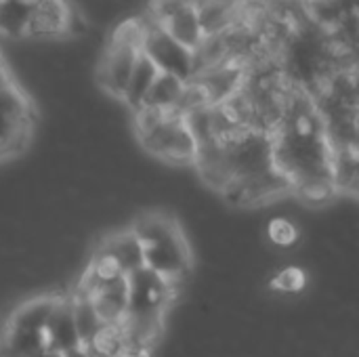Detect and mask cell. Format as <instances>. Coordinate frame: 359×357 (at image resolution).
Segmentation results:
<instances>
[{"label": "cell", "instance_id": "1", "mask_svg": "<svg viewBox=\"0 0 359 357\" xmlns=\"http://www.w3.org/2000/svg\"><path fill=\"white\" fill-rule=\"evenodd\" d=\"M271 141L273 166L290 181L294 194L307 200H324L334 194L332 149L316 101L307 90L288 86Z\"/></svg>", "mask_w": 359, "mask_h": 357}, {"label": "cell", "instance_id": "2", "mask_svg": "<svg viewBox=\"0 0 359 357\" xmlns=\"http://www.w3.org/2000/svg\"><path fill=\"white\" fill-rule=\"evenodd\" d=\"M130 231L143 250V267L158 274L170 284L187 276L191 267V250L179 223L162 213H149L135 221Z\"/></svg>", "mask_w": 359, "mask_h": 357}, {"label": "cell", "instance_id": "3", "mask_svg": "<svg viewBox=\"0 0 359 357\" xmlns=\"http://www.w3.org/2000/svg\"><path fill=\"white\" fill-rule=\"evenodd\" d=\"M133 114L139 141L149 154L170 164H194L198 145L183 116L151 107H141Z\"/></svg>", "mask_w": 359, "mask_h": 357}, {"label": "cell", "instance_id": "4", "mask_svg": "<svg viewBox=\"0 0 359 357\" xmlns=\"http://www.w3.org/2000/svg\"><path fill=\"white\" fill-rule=\"evenodd\" d=\"M223 158L229 173V183L273 168L271 133L242 128L231 139L223 141Z\"/></svg>", "mask_w": 359, "mask_h": 357}, {"label": "cell", "instance_id": "5", "mask_svg": "<svg viewBox=\"0 0 359 357\" xmlns=\"http://www.w3.org/2000/svg\"><path fill=\"white\" fill-rule=\"evenodd\" d=\"M145 23V36L141 44V53L154 61V65L162 74H170L183 82H189L196 74L194 53L177 44L160 25H156L145 13L141 15Z\"/></svg>", "mask_w": 359, "mask_h": 357}, {"label": "cell", "instance_id": "6", "mask_svg": "<svg viewBox=\"0 0 359 357\" xmlns=\"http://www.w3.org/2000/svg\"><path fill=\"white\" fill-rule=\"evenodd\" d=\"M139 55L141 46L107 38V44L103 46L95 69L97 84L114 99H122Z\"/></svg>", "mask_w": 359, "mask_h": 357}, {"label": "cell", "instance_id": "7", "mask_svg": "<svg viewBox=\"0 0 359 357\" xmlns=\"http://www.w3.org/2000/svg\"><path fill=\"white\" fill-rule=\"evenodd\" d=\"M290 191H292L290 181L273 166L265 173L231 181L221 194L231 204L255 206V204H267V202H271L284 194H290Z\"/></svg>", "mask_w": 359, "mask_h": 357}, {"label": "cell", "instance_id": "8", "mask_svg": "<svg viewBox=\"0 0 359 357\" xmlns=\"http://www.w3.org/2000/svg\"><path fill=\"white\" fill-rule=\"evenodd\" d=\"M72 0H34L29 4V21L25 38L55 40L67 38Z\"/></svg>", "mask_w": 359, "mask_h": 357}, {"label": "cell", "instance_id": "9", "mask_svg": "<svg viewBox=\"0 0 359 357\" xmlns=\"http://www.w3.org/2000/svg\"><path fill=\"white\" fill-rule=\"evenodd\" d=\"M246 67L236 61H223L194 76V82L202 88L208 105H223L244 84Z\"/></svg>", "mask_w": 359, "mask_h": 357}, {"label": "cell", "instance_id": "10", "mask_svg": "<svg viewBox=\"0 0 359 357\" xmlns=\"http://www.w3.org/2000/svg\"><path fill=\"white\" fill-rule=\"evenodd\" d=\"M44 341H46L48 351H55L61 356L82 349V343L76 332L74 316H72L69 297H59V303L53 309V314L44 326Z\"/></svg>", "mask_w": 359, "mask_h": 357}, {"label": "cell", "instance_id": "11", "mask_svg": "<svg viewBox=\"0 0 359 357\" xmlns=\"http://www.w3.org/2000/svg\"><path fill=\"white\" fill-rule=\"evenodd\" d=\"M95 255L109 261L122 276H128L143 267V250L137 236L130 229L105 238Z\"/></svg>", "mask_w": 359, "mask_h": 357}, {"label": "cell", "instance_id": "12", "mask_svg": "<svg viewBox=\"0 0 359 357\" xmlns=\"http://www.w3.org/2000/svg\"><path fill=\"white\" fill-rule=\"evenodd\" d=\"M59 297L42 295L36 299H29L21 305H17L11 316L4 322V328L8 330H23V332H44V326L57 307Z\"/></svg>", "mask_w": 359, "mask_h": 357}, {"label": "cell", "instance_id": "13", "mask_svg": "<svg viewBox=\"0 0 359 357\" xmlns=\"http://www.w3.org/2000/svg\"><path fill=\"white\" fill-rule=\"evenodd\" d=\"M196 13L204 36L223 34L242 19V0H196Z\"/></svg>", "mask_w": 359, "mask_h": 357}, {"label": "cell", "instance_id": "14", "mask_svg": "<svg viewBox=\"0 0 359 357\" xmlns=\"http://www.w3.org/2000/svg\"><path fill=\"white\" fill-rule=\"evenodd\" d=\"M303 6L307 19L326 34L358 15V0H303Z\"/></svg>", "mask_w": 359, "mask_h": 357}, {"label": "cell", "instance_id": "15", "mask_svg": "<svg viewBox=\"0 0 359 357\" xmlns=\"http://www.w3.org/2000/svg\"><path fill=\"white\" fill-rule=\"evenodd\" d=\"M177 44H181L183 48L187 50H196L202 40H204V32L200 27V21H198V13H196V2L185 6L183 11H179L177 15H172L168 21H164L160 25Z\"/></svg>", "mask_w": 359, "mask_h": 357}, {"label": "cell", "instance_id": "16", "mask_svg": "<svg viewBox=\"0 0 359 357\" xmlns=\"http://www.w3.org/2000/svg\"><path fill=\"white\" fill-rule=\"evenodd\" d=\"M69 301H72V316H74L78 339L82 343V349L88 351L93 347V343L97 341V337L103 332L105 324H103L101 316L97 314L93 301L86 295L76 292L74 297H69Z\"/></svg>", "mask_w": 359, "mask_h": 357}, {"label": "cell", "instance_id": "17", "mask_svg": "<svg viewBox=\"0 0 359 357\" xmlns=\"http://www.w3.org/2000/svg\"><path fill=\"white\" fill-rule=\"evenodd\" d=\"M158 74H160V69L154 65V61L141 53V55L137 57V63H135V67H133V74H130V78H128V84H126L124 95H122L120 101H124V105H126L130 112H137V109L143 105V101H145L149 88H151V84H154L156 78H158Z\"/></svg>", "mask_w": 359, "mask_h": 357}, {"label": "cell", "instance_id": "18", "mask_svg": "<svg viewBox=\"0 0 359 357\" xmlns=\"http://www.w3.org/2000/svg\"><path fill=\"white\" fill-rule=\"evenodd\" d=\"M46 349L44 332H23L2 328L0 357H40Z\"/></svg>", "mask_w": 359, "mask_h": 357}, {"label": "cell", "instance_id": "19", "mask_svg": "<svg viewBox=\"0 0 359 357\" xmlns=\"http://www.w3.org/2000/svg\"><path fill=\"white\" fill-rule=\"evenodd\" d=\"M185 84L187 82H183V80L170 76V74L160 72L141 107H151V109H158V112H175Z\"/></svg>", "mask_w": 359, "mask_h": 357}, {"label": "cell", "instance_id": "20", "mask_svg": "<svg viewBox=\"0 0 359 357\" xmlns=\"http://www.w3.org/2000/svg\"><path fill=\"white\" fill-rule=\"evenodd\" d=\"M359 170L358 149H343L332 151V185L334 194H358Z\"/></svg>", "mask_w": 359, "mask_h": 357}, {"label": "cell", "instance_id": "21", "mask_svg": "<svg viewBox=\"0 0 359 357\" xmlns=\"http://www.w3.org/2000/svg\"><path fill=\"white\" fill-rule=\"evenodd\" d=\"M29 4L21 0H0V34L8 38L25 36L29 21Z\"/></svg>", "mask_w": 359, "mask_h": 357}, {"label": "cell", "instance_id": "22", "mask_svg": "<svg viewBox=\"0 0 359 357\" xmlns=\"http://www.w3.org/2000/svg\"><path fill=\"white\" fill-rule=\"evenodd\" d=\"M267 236H269V240L276 246L288 248V246H292L299 240V229H297V225L290 219L280 217V219H273L267 225Z\"/></svg>", "mask_w": 359, "mask_h": 357}, {"label": "cell", "instance_id": "23", "mask_svg": "<svg viewBox=\"0 0 359 357\" xmlns=\"http://www.w3.org/2000/svg\"><path fill=\"white\" fill-rule=\"evenodd\" d=\"M305 284H307V276L299 267H286V269H282L273 278V282H271V286L276 290H280V292H301L305 288Z\"/></svg>", "mask_w": 359, "mask_h": 357}, {"label": "cell", "instance_id": "24", "mask_svg": "<svg viewBox=\"0 0 359 357\" xmlns=\"http://www.w3.org/2000/svg\"><path fill=\"white\" fill-rule=\"evenodd\" d=\"M63 357H88L86 349H78V351H72V353H65Z\"/></svg>", "mask_w": 359, "mask_h": 357}, {"label": "cell", "instance_id": "25", "mask_svg": "<svg viewBox=\"0 0 359 357\" xmlns=\"http://www.w3.org/2000/svg\"><path fill=\"white\" fill-rule=\"evenodd\" d=\"M40 357H63L61 353H55V351H44Z\"/></svg>", "mask_w": 359, "mask_h": 357}, {"label": "cell", "instance_id": "26", "mask_svg": "<svg viewBox=\"0 0 359 357\" xmlns=\"http://www.w3.org/2000/svg\"><path fill=\"white\" fill-rule=\"evenodd\" d=\"M0 65H4V61H2V55H0Z\"/></svg>", "mask_w": 359, "mask_h": 357}, {"label": "cell", "instance_id": "27", "mask_svg": "<svg viewBox=\"0 0 359 357\" xmlns=\"http://www.w3.org/2000/svg\"><path fill=\"white\" fill-rule=\"evenodd\" d=\"M88 357H95V356H88Z\"/></svg>", "mask_w": 359, "mask_h": 357}]
</instances>
